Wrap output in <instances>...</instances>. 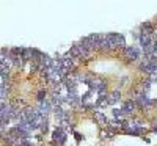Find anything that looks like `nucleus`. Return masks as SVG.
Returning <instances> with one entry per match:
<instances>
[{
    "instance_id": "obj_1",
    "label": "nucleus",
    "mask_w": 157,
    "mask_h": 146,
    "mask_svg": "<svg viewBox=\"0 0 157 146\" xmlns=\"http://www.w3.org/2000/svg\"><path fill=\"white\" fill-rule=\"evenodd\" d=\"M123 57L127 60V61H137L140 58V50L138 47L135 46H126L123 49Z\"/></svg>"
},
{
    "instance_id": "obj_2",
    "label": "nucleus",
    "mask_w": 157,
    "mask_h": 146,
    "mask_svg": "<svg viewBox=\"0 0 157 146\" xmlns=\"http://www.w3.org/2000/svg\"><path fill=\"white\" fill-rule=\"evenodd\" d=\"M54 140L57 141L58 146H61V144L64 143V140H66V134H64V130H63L61 127H57V129L54 130Z\"/></svg>"
},
{
    "instance_id": "obj_3",
    "label": "nucleus",
    "mask_w": 157,
    "mask_h": 146,
    "mask_svg": "<svg viewBox=\"0 0 157 146\" xmlns=\"http://www.w3.org/2000/svg\"><path fill=\"white\" fill-rule=\"evenodd\" d=\"M121 101V93L120 91H113L110 96H107V104L109 105H113L116 102H120Z\"/></svg>"
},
{
    "instance_id": "obj_4",
    "label": "nucleus",
    "mask_w": 157,
    "mask_h": 146,
    "mask_svg": "<svg viewBox=\"0 0 157 146\" xmlns=\"http://www.w3.org/2000/svg\"><path fill=\"white\" fill-rule=\"evenodd\" d=\"M135 102L134 101H129V102H126L124 104V107H123V113H124V116H129L130 113H132L134 110H135Z\"/></svg>"
},
{
    "instance_id": "obj_5",
    "label": "nucleus",
    "mask_w": 157,
    "mask_h": 146,
    "mask_svg": "<svg viewBox=\"0 0 157 146\" xmlns=\"http://www.w3.org/2000/svg\"><path fill=\"white\" fill-rule=\"evenodd\" d=\"M154 24H151V22H146V24H143L141 25V33L143 35H151L152 32H154Z\"/></svg>"
},
{
    "instance_id": "obj_6",
    "label": "nucleus",
    "mask_w": 157,
    "mask_h": 146,
    "mask_svg": "<svg viewBox=\"0 0 157 146\" xmlns=\"http://www.w3.org/2000/svg\"><path fill=\"white\" fill-rule=\"evenodd\" d=\"M94 119H96L99 124H109L107 116L104 115V113H101V112H94Z\"/></svg>"
},
{
    "instance_id": "obj_7",
    "label": "nucleus",
    "mask_w": 157,
    "mask_h": 146,
    "mask_svg": "<svg viewBox=\"0 0 157 146\" xmlns=\"http://www.w3.org/2000/svg\"><path fill=\"white\" fill-rule=\"evenodd\" d=\"M113 115H115V118H116V121H118V118H120V121H123V118H124L123 109H113Z\"/></svg>"
},
{
    "instance_id": "obj_8",
    "label": "nucleus",
    "mask_w": 157,
    "mask_h": 146,
    "mask_svg": "<svg viewBox=\"0 0 157 146\" xmlns=\"http://www.w3.org/2000/svg\"><path fill=\"white\" fill-rule=\"evenodd\" d=\"M38 101H39V102L46 101V91H39V93H38Z\"/></svg>"
}]
</instances>
